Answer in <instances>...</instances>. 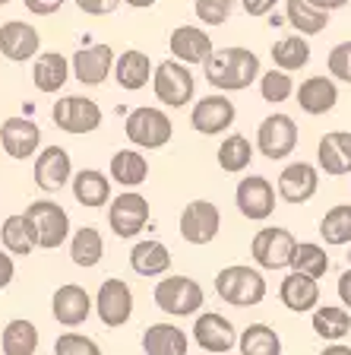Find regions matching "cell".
I'll return each instance as SVG.
<instances>
[{
    "mask_svg": "<svg viewBox=\"0 0 351 355\" xmlns=\"http://www.w3.org/2000/svg\"><path fill=\"white\" fill-rule=\"evenodd\" d=\"M203 76L206 83L215 89V92H244L253 83H260L263 76V67H260V58H256L250 48H215L213 58L203 64Z\"/></svg>",
    "mask_w": 351,
    "mask_h": 355,
    "instance_id": "1",
    "label": "cell"
},
{
    "mask_svg": "<svg viewBox=\"0 0 351 355\" xmlns=\"http://www.w3.org/2000/svg\"><path fill=\"white\" fill-rule=\"evenodd\" d=\"M266 276L263 270L247 263H231L215 273V295L231 308H256L266 302Z\"/></svg>",
    "mask_w": 351,
    "mask_h": 355,
    "instance_id": "2",
    "label": "cell"
},
{
    "mask_svg": "<svg viewBox=\"0 0 351 355\" xmlns=\"http://www.w3.org/2000/svg\"><path fill=\"white\" fill-rule=\"evenodd\" d=\"M152 302H155V308L165 311L168 318H197L199 308L206 304V292L190 276L168 273L155 282Z\"/></svg>",
    "mask_w": 351,
    "mask_h": 355,
    "instance_id": "3",
    "label": "cell"
},
{
    "mask_svg": "<svg viewBox=\"0 0 351 355\" xmlns=\"http://www.w3.org/2000/svg\"><path fill=\"white\" fill-rule=\"evenodd\" d=\"M124 133L133 149L139 153H155L165 149L174 137V124H171L168 111L152 108V105H139L124 118Z\"/></svg>",
    "mask_w": 351,
    "mask_h": 355,
    "instance_id": "4",
    "label": "cell"
},
{
    "mask_svg": "<svg viewBox=\"0 0 351 355\" xmlns=\"http://www.w3.org/2000/svg\"><path fill=\"white\" fill-rule=\"evenodd\" d=\"M152 92L165 108H187L190 102H197V80H193V70L181 60L168 58L155 64L152 73Z\"/></svg>",
    "mask_w": 351,
    "mask_h": 355,
    "instance_id": "5",
    "label": "cell"
},
{
    "mask_svg": "<svg viewBox=\"0 0 351 355\" xmlns=\"http://www.w3.org/2000/svg\"><path fill=\"white\" fill-rule=\"evenodd\" d=\"M22 213H26V219L32 222V232H35V241L42 251H57V248H64V244L70 241V235H73L66 209L48 197L32 200Z\"/></svg>",
    "mask_w": 351,
    "mask_h": 355,
    "instance_id": "6",
    "label": "cell"
},
{
    "mask_svg": "<svg viewBox=\"0 0 351 355\" xmlns=\"http://www.w3.org/2000/svg\"><path fill=\"white\" fill-rule=\"evenodd\" d=\"M298 149V121L285 111H272L256 127V153H263L269 162H282Z\"/></svg>",
    "mask_w": 351,
    "mask_h": 355,
    "instance_id": "7",
    "label": "cell"
},
{
    "mask_svg": "<svg viewBox=\"0 0 351 355\" xmlns=\"http://www.w3.org/2000/svg\"><path fill=\"white\" fill-rule=\"evenodd\" d=\"M51 121L57 130L70 133V137H86L102 127L105 114L98 102H92L89 96H60L51 108Z\"/></svg>",
    "mask_w": 351,
    "mask_h": 355,
    "instance_id": "8",
    "label": "cell"
},
{
    "mask_svg": "<svg viewBox=\"0 0 351 355\" xmlns=\"http://www.w3.org/2000/svg\"><path fill=\"white\" fill-rule=\"evenodd\" d=\"M294 248H298V238L288 229L266 225L250 241V257H253L256 270H285V266H291Z\"/></svg>",
    "mask_w": 351,
    "mask_h": 355,
    "instance_id": "9",
    "label": "cell"
},
{
    "mask_svg": "<svg viewBox=\"0 0 351 355\" xmlns=\"http://www.w3.org/2000/svg\"><path fill=\"white\" fill-rule=\"evenodd\" d=\"M177 229H181V238L193 248H206L213 244L222 232V213L215 203L209 200H190L187 207L181 209V219H177Z\"/></svg>",
    "mask_w": 351,
    "mask_h": 355,
    "instance_id": "10",
    "label": "cell"
},
{
    "mask_svg": "<svg viewBox=\"0 0 351 355\" xmlns=\"http://www.w3.org/2000/svg\"><path fill=\"white\" fill-rule=\"evenodd\" d=\"M276 197H278V191L272 187L269 178H263V175L241 178L237 187H234V207H237V213L250 222L272 219V213H276V207H278Z\"/></svg>",
    "mask_w": 351,
    "mask_h": 355,
    "instance_id": "11",
    "label": "cell"
},
{
    "mask_svg": "<svg viewBox=\"0 0 351 355\" xmlns=\"http://www.w3.org/2000/svg\"><path fill=\"white\" fill-rule=\"evenodd\" d=\"M149 200L139 191H120L108 203V225L117 238H136L149 225Z\"/></svg>",
    "mask_w": 351,
    "mask_h": 355,
    "instance_id": "12",
    "label": "cell"
},
{
    "mask_svg": "<svg viewBox=\"0 0 351 355\" xmlns=\"http://www.w3.org/2000/svg\"><path fill=\"white\" fill-rule=\"evenodd\" d=\"M237 121V108L225 92H209V96H199L190 108V124L197 133L203 137H219L228 127H234Z\"/></svg>",
    "mask_w": 351,
    "mask_h": 355,
    "instance_id": "13",
    "label": "cell"
},
{
    "mask_svg": "<svg viewBox=\"0 0 351 355\" xmlns=\"http://www.w3.org/2000/svg\"><path fill=\"white\" fill-rule=\"evenodd\" d=\"M237 327L219 311H199L193 320V343L209 355H225L237 349Z\"/></svg>",
    "mask_w": 351,
    "mask_h": 355,
    "instance_id": "14",
    "label": "cell"
},
{
    "mask_svg": "<svg viewBox=\"0 0 351 355\" xmlns=\"http://www.w3.org/2000/svg\"><path fill=\"white\" fill-rule=\"evenodd\" d=\"M32 178H35V187L44 193H60L70 181H73V162H70V153L57 143H48L42 146V153L35 155V165H32Z\"/></svg>",
    "mask_w": 351,
    "mask_h": 355,
    "instance_id": "15",
    "label": "cell"
},
{
    "mask_svg": "<svg viewBox=\"0 0 351 355\" xmlns=\"http://www.w3.org/2000/svg\"><path fill=\"white\" fill-rule=\"evenodd\" d=\"M92 311H96V298L86 292V286H80V282H64V286L54 288L51 314L60 327L76 330V327H82L92 318Z\"/></svg>",
    "mask_w": 351,
    "mask_h": 355,
    "instance_id": "16",
    "label": "cell"
},
{
    "mask_svg": "<svg viewBox=\"0 0 351 355\" xmlns=\"http://www.w3.org/2000/svg\"><path fill=\"white\" fill-rule=\"evenodd\" d=\"M133 304H136L133 288L127 286L124 279L111 276V279H105L102 286H98L96 311H98V320H102L108 330H117V327H124L127 320L133 318Z\"/></svg>",
    "mask_w": 351,
    "mask_h": 355,
    "instance_id": "17",
    "label": "cell"
},
{
    "mask_svg": "<svg viewBox=\"0 0 351 355\" xmlns=\"http://www.w3.org/2000/svg\"><path fill=\"white\" fill-rule=\"evenodd\" d=\"M276 191H278V200L294 203V207L310 203L316 197V191H320V168L314 162H304V159L288 162L276 181Z\"/></svg>",
    "mask_w": 351,
    "mask_h": 355,
    "instance_id": "18",
    "label": "cell"
},
{
    "mask_svg": "<svg viewBox=\"0 0 351 355\" xmlns=\"http://www.w3.org/2000/svg\"><path fill=\"white\" fill-rule=\"evenodd\" d=\"M0 149L16 162L35 159L42 153V127L22 114H13L0 124Z\"/></svg>",
    "mask_w": 351,
    "mask_h": 355,
    "instance_id": "19",
    "label": "cell"
},
{
    "mask_svg": "<svg viewBox=\"0 0 351 355\" xmlns=\"http://www.w3.org/2000/svg\"><path fill=\"white\" fill-rule=\"evenodd\" d=\"M114 60H117L114 48L98 42V44H86V48L73 51L70 70H73V80L82 83V86H102L114 73Z\"/></svg>",
    "mask_w": 351,
    "mask_h": 355,
    "instance_id": "20",
    "label": "cell"
},
{
    "mask_svg": "<svg viewBox=\"0 0 351 355\" xmlns=\"http://www.w3.org/2000/svg\"><path fill=\"white\" fill-rule=\"evenodd\" d=\"M0 54L13 64H26L42 54V35L35 26L22 19H10L0 26Z\"/></svg>",
    "mask_w": 351,
    "mask_h": 355,
    "instance_id": "21",
    "label": "cell"
},
{
    "mask_svg": "<svg viewBox=\"0 0 351 355\" xmlns=\"http://www.w3.org/2000/svg\"><path fill=\"white\" fill-rule=\"evenodd\" d=\"M168 48H171V58L187 67H203L215 51L213 35L206 29H199V26H177L168 38Z\"/></svg>",
    "mask_w": 351,
    "mask_h": 355,
    "instance_id": "22",
    "label": "cell"
},
{
    "mask_svg": "<svg viewBox=\"0 0 351 355\" xmlns=\"http://www.w3.org/2000/svg\"><path fill=\"white\" fill-rule=\"evenodd\" d=\"M316 168L326 178L351 175V130H330L316 143Z\"/></svg>",
    "mask_w": 351,
    "mask_h": 355,
    "instance_id": "23",
    "label": "cell"
},
{
    "mask_svg": "<svg viewBox=\"0 0 351 355\" xmlns=\"http://www.w3.org/2000/svg\"><path fill=\"white\" fill-rule=\"evenodd\" d=\"M294 98H298L304 114L320 118V114H330L339 105V86L332 76H307V80H300V86L294 89Z\"/></svg>",
    "mask_w": 351,
    "mask_h": 355,
    "instance_id": "24",
    "label": "cell"
},
{
    "mask_svg": "<svg viewBox=\"0 0 351 355\" xmlns=\"http://www.w3.org/2000/svg\"><path fill=\"white\" fill-rule=\"evenodd\" d=\"M130 270L143 279H159L171 270V251L159 238H143L130 248Z\"/></svg>",
    "mask_w": 351,
    "mask_h": 355,
    "instance_id": "25",
    "label": "cell"
},
{
    "mask_svg": "<svg viewBox=\"0 0 351 355\" xmlns=\"http://www.w3.org/2000/svg\"><path fill=\"white\" fill-rule=\"evenodd\" d=\"M152 73H155V64L149 60V54L136 51V48H127V51L117 54L111 76H114L117 86L124 92H139V89H146L152 83Z\"/></svg>",
    "mask_w": 351,
    "mask_h": 355,
    "instance_id": "26",
    "label": "cell"
},
{
    "mask_svg": "<svg viewBox=\"0 0 351 355\" xmlns=\"http://www.w3.org/2000/svg\"><path fill=\"white\" fill-rule=\"evenodd\" d=\"M278 298L285 304L291 314H314L320 308V282L310 279V276H300V273H288L278 286Z\"/></svg>",
    "mask_w": 351,
    "mask_h": 355,
    "instance_id": "27",
    "label": "cell"
},
{
    "mask_svg": "<svg viewBox=\"0 0 351 355\" xmlns=\"http://www.w3.org/2000/svg\"><path fill=\"white\" fill-rule=\"evenodd\" d=\"M139 346H143L146 355H187L190 352V336L177 324L159 320V324H149L146 330H143Z\"/></svg>",
    "mask_w": 351,
    "mask_h": 355,
    "instance_id": "28",
    "label": "cell"
},
{
    "mask_svg": "<svg viewBox=\"0 0 351 355\" xmlns=\"http://www.w3.org/2000/svg\"><path fill=\"white\" fill-rule=\"evenodd\" d=\"M70 80V58L60 51H42L32 60V83L44 96H57Z\"/></svg>",
    "mask_w": 351,
    "mask_h": 355,
    "instance_id": "29",
    "label": "cell"
},
{
    "mask_svg": "<svg viewBox=\"0 0 351 355\" xmlns=\"http://www.w3.org/2000/svg\"><path fill=\"white\" fill-rule=\"evenodd\" d=\"M108 178L117 181L124 191H136L139 184L149 181V159L139 149H117L111 155V165H108Z\"/></svg>",
    "mask_w": 351,
    "mask_h": 355,
    "instance_id": "30",
    "label": "cell"
},
{
    "mask_svg": "<svg viewBox=\"0 0 351 355\" xmlns=\"http://www.w3.org/2000/svg\"><path fill=\"white\" fill-rule=\"evenodd\" d=\"M73 197L80 207L86 209H98V207H108L111 200V178L98 168H80L73 171Z\"/></svg>",
    "mask_w": 351,
    "mask_h": 355,
    "instance_id": "31",
    "label": "cell"
},
{
    "mask_svg": "<svg viewBox=\"0 0 351 355\" xmlns=\"http://www.w3.org/2000/svg\"><path fill=\"white\" fill-rule=\"evenodd\" d=\"M66 254H70V260H73L76 266H82V270L98 266L105 260L102 232H98L96 225H82V229H76L73 235H70V241H66Z\"/></svg>",
    "mask_w": 351,
    "mask_h": 355,
    "instance_id": "32",
    "label": "cell"
},
{
    "mask_svg": "<svg viewBox=\"0 0 351 355\" xmlns=\"http://www.w3.org/2000/svg\"><path fill=\"white\" fill-rule=\"evenodd\" d=\"M269 58H272V67H276V70L298 73V70H304V67L310 64L314 48H310V42L304 35H285L269 48Z\"/></svg>",
    "mask_w": 351,
    "mask_h": 355,
    "instance_id": "33",
    "label": "cell"
},
{
    "mask_svg": "<svg viewBox=\"0 0 351 355\" xmlns=\"http://www.w3.org/2000/svg\"><path fill=\"white\" fill-rule=\"evenodd\" d=\"M0 244L10 257H29L32 251L38 248L35 232H32V222L26 219V213H13L3 219L0 225Z\"/></svg>",
    "mask_w": 351,
    "mask_h": 355,
    "instance_id": "34",
    "label": "cell"
},
{
    "mask_svg": "<svg viewBox=\"0 0 351 355\" xmlns=\"http://www.w3.org/2000/svg\"><path fill=\"white\" fill-rule=\"evenodd\" d=\"M310 324H314V333L320 340L330 343H342L351 333V311H345L342 304H320V308L310 314Z\"/></svg>",
    "mask_w": 351,
    "mask_h": 355,
    "instance_id": "35",
    "label": "cell"
},
{
    "mask_svg": "<svg viewBox=\"0 0 351 355\" xmlns=\"http://www.w3.org/2000/svg\"><path fill=\"white\" fill-rule=\"evenodd\" d=\"M38 343H42L38 327L26 318L7 320V327L0 333V349H3V355H35Z\"/></svg>",
    "mask_w": 351,
    "mask_h": 355,
    "instance_id": "36",
    "label": "cell"
},
{
    "mask_svg": "<svg viewBox=\"0 0 351 355\" xmlns=\"http://www.w3.org/2000/svg\"><path fill=\"white\" fill-rule=\"evenodd\" d=\"M285 22L294 29V35L314 38L330 26V13L316 10L307 0H285Z\"/></svg>",
    "mask_w": 351,
    "mask_h": 355,
    "instance_id": "37",
    "label": "cell"
},
{
    "mask_svg": "<svg viewBox=\"0 0 351 355\" xmlns=\"http://www.w3.org/2000/svg\"><path fill=\"white\" fill-rule=\"evenodd\" d=\"M253 153H256V146L244 133H228L225 140H222L219 153H215V162L228 175H244L250 168V162H253Z\"/></svg>",
    "mask_w": 351,
    "mask_h": 355,
    "instance_id": "38",
    "label": "cell"
},
{
    "mask_svg": "<svg viewBox=\"0 0 351 355\" xmlns=\"http://www.w3.org/2000/svg\"><path fill=\"white\" fill-rule=\"evenodd\" d=\"M241 355H282V336L269 324H250L237 336Z\"/></svg>",
    "mask_w": 351,
    "mask_h": 355,
    "instance_id": "39",
    "label": "cell"
},
{
    "mask_svg": "<svg viewBox=\"0 0 351 355\" xmlns=\"http://www.w3.org/2000/svg\"><path fill=\"white\" fill-rule=\"evenodd\" d=\"M291 270L300 276H310V279L320 282L323 276L330 273V254H326V244L316 241H298L291 257Z\"/></svg>",
    "mask_w": 351,
    "mask_h": 355,
    "instance_id": "40",
    "label": "cell"
},
{
    "mask_svg": "<svg viewBox=\"0 0 351 355\" xmlns=\"http://www.w3.org/2000/svg\"><path fill=\"white\" fill-rule=\"evenodd\" d=\"M320 238L330 248L351 244V203H336L332 209H326V216L320 219Z\"/></svg>",
    "mask_w": 351,
    "mask_h": 355,
    "instance_id": "41",
    "label": "cell"
},
{
    "mask_svg": "<svg viewBox=\"0 0 351 355\" xmlns=\"http://www.w3.org/2000/svg\"><path fill=\"white\" fill-rule=\"evenodd\" d=\"M294 80H291V73H285V70H266L263 76H260V96H263V102H269V105H282V102H288V98L294 96Z\"/></svg>",
    "mask_w": 351,
    "mask_h": 355,
    "instance_id": "42",
    "label": "cell"
},
{
    "mask_svg": "<svg viewBox=\"0 0 351 355\" xmlns=\"http://www.w3.org/2000/svg\"><path fill=\"white\" fill-rule=\"evenodd\" d=\"M54 355H105V352L92 336H86L80 330H66L54 340Z\"/></svg>",
    "mask_w": 351,
    "mask_h": 355,
    "instance_id": "43",
    "label": "cell"
},
{
    "mask_svg": "<svg viewBox=\"0 0 351 355\" xmlns=\"http://www.w3.org/2000/svg\"><path fill=\"white\" fill-rule=\"evenodd\" d=\"M234 7H237V0H197V3H193V10H197L203 26H225V22L231 19Z\"/></svg>",
    "mask_w": 351,
    "mask_h": 355,
    "instance_id": "44",
    "label": "cell"
},
{
    "mask_svg": "<svg viewBox=\"0 0 351 355\" xmlns=\"http://www.w3.org/2000/svg\"><path fill=\"white\" fill-rule=\"evenodd\" d=\"M326 70H330L332 80L348 83L351 86V38L348 42H339L330 51V58H326Z\"/></svg>",
    "mask_w": 351,
    "mask_h": 355,
    "instance_id": "45",
    "label": "cell"
},
{
    "mask_svg": "<svg viewBox=\"0 0 351 355\" xmlns=\"http://www.w3.org/2000/svg\"><path fill=\"white\" fill-rule=\"evenodd\" d=\"M76 7L86 16H111L120 7V0H76Z\"/></svg>",
    "mask_w": 351,
    "mask_h": 355,
    "instance_id": "46",
    "label": "cell"
},
{
    "mask_svg": "<svg viewBox=\"0 0 351 355\" xmlns=\"http://www.w3.org/2000/svg\"><path fill=\"white\" fill-rule=\"evenodd\" d=\"M276 3L278 0H241V7L247 16H253V19H266V16L276 13Z\"/></svg>",
    "mask_w": 351,
    "mask_h": 355,
    "instance_id": "47",
    "label": "cell"
},
{
    "mask_svg": "<svg viewBox=\"0 0 351 355\" xmlns=\"http://www.w3.org/2000/svg\"><path fill=\"white\" fill-rule=\"evenodd\" d=\"M22 3H26V10H29L32 16H54L66 0H22Z\"/></svg>",
    "mask_w": 351,
    "mask_h": 355,
    "instance_id": "48",
    "label": "cell"
},
{
    "mask_svg": "<svg viewBox=\"0 0 351 355\" xmlns=\"http://www.w3.org/2000/svg\"><path fill=\"white\" fill-rule=\"evenodd\" d=\"M16 279V260L10 257L3 248H0V292L10 286V282Z\"/></svg>",
    "mask_w": 351,
    "mask_h": 355,
    "instance_id": "49",
    "label": "cell"
},
{
    "mask_svg": "<svg viewBox=\"0 0 351 355\" xmlns=\"http://www.w3.org/2000/svg\"><path fill=\"white\" fill-rule=\"evenodd\" d=\"M336 292H339V302H342L345 311H351V270H345L336 282Z\"/></svg>",
    "mask_w": 351,
    "mask_h": 355,
    "instance_id": "50",
    "label": "cell"
},
{
    "mask_svg": "<svg viewBox=\"0 0 351 355\" xmlns=\"http://www.w3.org/2000/svg\"><path fill=\"white\" fill-rule=\"evenodd\" d=\"M307 3H314V7L323 10V13H332V10L348 7V0H307Z\"/></svg>",
    "mask_w": 351,
    "mask_h": 355,
    "instance_id": "51",
    "label": "cell"
},
{
    "mask_svg": "<svg viewBox=\"0 0 351 355\" xmlns=\"http://www.w3.org/2000/svg\"><path fill=\"white\" fill-rule=\"evenodd\" d=\"M320 355H351V346H345V343H330Z\"/></svg>",
    "mask_w": 351,
    "mask_h": 355,
    "instance_id": "52",
    "label": "cell"
},
{
    "mask_svg": "<svg viewBox=\"0 0 351 355\" xmlns=\"http://www.w3.org/2000/svg\"><path fill=\"white\" fill-rule=\"evenodd\" d=\"M127 7H133V10H149V7H155L159 0H124Z\"/></svg>",
    "mask_w": 351,
    "mask_h": 355,
    "instance_id": "53",
    "label": "cell"
},
{
    "mask_svg": "<svg viewBox=\"0 0 351 355\" xmlns=\"http://www.w3.org/2000/svg\"><path fill=\"white\" fill-rule=\"evenodd\" d=\"M7 3H10V0H0V7H7Z\"/></svg>",
    "mask_w": 351,
    "mask_h": 355,
    "instance_id": "54",
    "label": "cell"
}]
</instances>
